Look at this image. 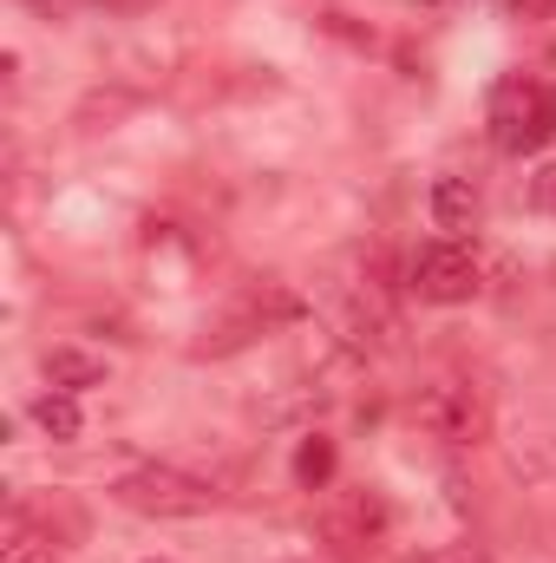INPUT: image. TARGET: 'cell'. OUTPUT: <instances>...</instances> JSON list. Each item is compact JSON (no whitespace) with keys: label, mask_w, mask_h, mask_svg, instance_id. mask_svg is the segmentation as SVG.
<instances>
[{"label":"cell","mask_w":556,"mask_h":563,"mask_svg":"<svg viewBox=\"0 0 556 563\" xmlns=\"http://www.w3.org/2000/svg\"><path fill=\"white\" fill-rule=\"evenodd\" d=\"M26 563H59V558H53V551H40V558H26Z\"/></svg>","instance_id":"13"},{"label":"cell","mask_w":556,"mask_h":563,"mask_svg":"<svg viewBox=\"0 0 556 563\" xmlns=\"http://www.w3.org/2000/svg\"><path fill=\"white\" fill-rule=\"evenodd\" d=\"M294 478H301L308 492H321V485L334 478V439H327V432H308V439L294 445Z\"/></svg>","instance_id":"9"},{"label":"cell","mask_w":556,"mask_h":563,"mask_svg":"<svg viewBox=\"0 0 556 563\" xmlns=\"http://www.w3.org/2000/svg\"><path fill=\"white\" fill-rule=\"evenodd\" d=\"M419 563H485L471 544H445V551H432V558H419Z\"/></svg>","instance_id":"11"},{"label":"cell","mask_w":556,"mask_h":563,"mask_svg":"<svg viewBox=\"0 0 556 563\" xmlns=\"http://www.w3.org/2000/svg\"><path fill=\"white\" fill-rule=\"evenodd\" d=\"M407 288H413L419 301H438V308H458V301H471L478 295V256H471V243H458V236H438V243H425L413 256V269H407Z\"/></svg>","instance_id":"4"},{"label":"cell","mask_w":556,"mask_h":563,"mask_svg":"<svg viewBox=\"0 0 556 563\" xmlns=\"http://www.w3.org/2000/svg\"><path fill=\"white\" fill-rule=\"evenodd\" d=\"M26 7H33V13H46V20H59V13H73L79 0H26Z\"/></svg>","instance_id":"12"},{"label":"cell","mask_w":556,"mask_h":563,"mask_svg":"<svg viewBox=\"0 0 556 563\" xmlns=\"http://www.w3.org/2000/svg\"><path fill=\"white\" fill-rule=\"evenodd\" d=\"M413 426L425 439H445V445H478L491 432V407L471 380H432L413 400Z\"/></svg>","instance_id":"3"},{"label":"cell","mask_w":556,"mask_h":563,"mask_svg":"<svg viewBox=\"0 0 556 563\" xmlns=\"http://www.w3.org/2000/svg\"><path fill=\"white\" fill-rule=\"evenodd\" d=\"M46 387H59V394L105 387V361H99V354H79V347H53V354H46Z\"/></svg>","instance_id":"7"},{"label":"cell","mask_w":556,"mask_h":563,"mask_svg":"<svg viewBox=\"0 0 556 563\" xmlns=\"http://www.w3.org/2000/svg\"><path fill=\"white\" fill-rule=\"evenodd\" d=\"M151 563H164V558H151Z\"/></svg>","instance_id":"14"},{"label":"cell","mask_w":556,"mask_h":563,"mask_svg":"<svg viewBox=\"0 0 556 563\" xmlns=\"http://www.w3.org/2000/svg\"><path fill=\"white\" fill-rule=\"evenodd\" d=\"M485 125H491V144H498L504 157H537V151L556 139V86L524 79V73H518V79H498Z\"/></svg>","instance_id":"1"},{"label":"cell","mask_w":556,"mask_h":563,"mask_svg":"<svg viewBox=\"0 0 556 563\" xmlns=\"http://www.w3.org/2000/svg\"><path fill=\"white\" fill-rule=\"evenodd\" d=\"M531 203H537L544 217H556V164H544V170L531 177Z\"/></svg>","instance_id":"10"},{"label":"cell","mask_w":556,"mask_h":563,"mask_svg":"<svg viewBox=\"0 0 556 563\" xmlns=\"http://www.w3.org/2000/svg\"><path fill=\"white\" fill-rule=\"evenodd\" d=\"M112 505H125L138 518H203V511H216V492L177 465H138V472L112 478Z\"/></svg>","instance_id":"2"},{"label":"cell","mask_w":556,"mask_h":563,"mask_svg":"<svg viewBox=\"0 0 556 563\" xmlns=\"http://www.w3.org/2000/svg\"><path fill=\"white\" fill-rule=\"evenodd\" d=\"M33 426H40L53 445H73V439L86 432V420H79V394H59V387H46V394L33 400Z\"/></svg>","instance_id":"8"},{"label":"cell","mask_w":556,"mask_h":563,"mask_svg":"<svg viewBox=\"0 0 556 563\" xmlns=\"http://www.w3.org/2000/svg\"><path fill=\"white\" fill-rule=\"evenodd\" d=\"M321 538H327L341 558H367V551L387 538V498H380V492H347V498L321 518Z\"/></svg>","instance_id":"5"},{"label":"cell","mask_w":556,"mask_h":563,"mask_svg":"<svg viewBox=\"0 0 556 563\" xmlns=\"http://www.w3.org/2000/svg\"><path fill=\"white\" fill-rule=\"evenodd\" d=\"M478 210H485V197H478L471 177H438V184H432V223H438L445 236L478 230Z\"/></svg>","instance_id":"6"}]
</instances>
